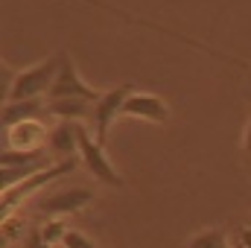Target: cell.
Masks as SVG:
<instances>
[{"label":"cell","mask_w":251,"mask_h":248,"mask_svg":"<svg viewBox=\"0 0 251 248\" xmlns=\"http://www.w3.org/2000/svg\"><path fill=\"white\" fill-rule=\"evenodd\" d=\"M59 64L62 56H53L41 64H32L26 70H21L15 76V85L6 97V102H24V99H41V97H50V88L56 82V73H59Z\"/></svg>","instance_id":"1"},{"label":"cell","mask_w":251,"mask_h":248,"mask_svg":"<svg viewBox=\"0 0 251 248\" xmlns=\"http://www.w3.org/2000/svg\"><path fill=\"white\" fill-rule=\"evenodd\" d=\"M76 167V161H56V164H50L47 170H41V173H35V175H29L26 181H21V184L9 187V190H3V216L6 213H12L21 201H26V198H32L38 190H44V187H50L56 178H62L64 173H70Z\"/></svg>","instance_id":"2"},{"label":"cell","mask_w":251,"mask_h":248,"mask_svg":"<svg viewBox=\"0 0 251 248\" xmlns=\"http://www.w3.org/2000/svg\"><path fill=\"white\" fill-rule=\"evenodd\" d=\"M79 161L85 164V170H88L97 181L111 184V187H123V178H120V173L114 170V164L108 161L105 149L97 143L94 134H88V128L82 123H79Z\"/></svg>","instance_id":"3"},{"label":"cell","mask_w":251,"mask_h":248,"mask_svg":"<svg viewBox=\"0 0 251 248\" xmlns=\"http://www.w3.org/2000/svg\"><path fill=\"white\" fill-rule=\"evenodd\" d=\"M53 164L50 155L44 152H12V149H3V158H0V170H3V190L26 181L29 175L47 170Z\"/></svg>","instance_id":"4"},{"label":"cell","mask_w":251,"mask_h":248,"mask_svg":"<svg viewBox=\"0 0 251 248\" xmlns=\"http://www.w3.org/2000/svg\"><path fill=\"white\" fill-rule=\"evenodd\" d=\"M128 91H131L128 85H117V88L105 91V94L94 102V117H91V123H94V137H97L100 146H105L114 120L123 117V102H126V97H128Z\"/></svg>","instance_id":"5"},{"label":"cell","mask_w":251,"mask_h":248,"mask_svg":"<svg viewBox=\"0 0 251 248\" xmlns=\"http://www.w3.org/2000/svg\"><path fill=\"white\" fill-rule=\"evenodd\" d=\"M102 94H97L76 70L73 59L64 53L62 64H59V73H56V82L50 88V99H88V102H97Z\"/></svg>","instance_id":"6"},{"label":"cell","mask_w":251,"mask_h":248,"mask_svg":"<svg viewBox=\"0 0 251 248\" xmlns=\"http://www.w3.org/2000/svg\"><path fill=\"white\" fill-rule=\"evenodd\" d=\"M94 201V193L85 190V187H70V190H59L53 196H44L38 198L35 204V213L41 216H50V219H64L70 213H79L82 207H88Z\"/></svg>","instance_id":"7"},{"label":"cell","mask_w":251,"mask_h":248,"mask_svg":"<svg viewBox=\"0 0 251 248\" xmlns=\"http://www.w3.org/2000/svg\"><path fill=\"white\" fill-rule=\"evenodd\" d=\"M3 137H6V149L12 152H41L47 149L50 128L35 117V120H21V123L6 125Z\"/></svg>","instance_id":"8"},{"label":"cell","mask_w":251,"mask_h":248,"mask_svg":"<svg viewBox=\"0 0 251 248\" xmlns=\"http://www.w3.org/2000/svg\"><path fill=\"white\" fill-rule=\"evenodd\" d=\"M123 117H134V120H146V123H167L170 120V105L146 91H128L123 102Z\"/></svg>","instance_id":"9"},{"label":"cell","mask_w":251,"mask_h":248,"mask_svg":"<svg viewBox=\"0 0 251 248\" xmlns=\"http://www.w3.org/2000/svg\"><path fill=\"white\" fill-rule=\"evenodd\" d=\"M47 155L53 161H73V158H79V123L59 120L53 125L50 137H47Z\"/></svg>","instance_id":"10"},{"label":"cell","mask_w":251,"mask_h":248,"mask_svg":"<svg viewBox=\"0 0 251 248\" xmlns=\"http://www.w3.org/2000/svg\"><path fill=\"white\" fill-rule=\"evenodd\" d=\"M47 114H53L56 120L82 123V120L94 117V102H88V99H47Z\"/></svg>","instance_id":"11"},{"label":"cell","mask_w":251,"mask_h":248,"mask_svg":"<svg viewBox=\"0 0 251 248\" xmlns=\"http://www.w3.org/2000/svg\"><path fill=\"white\" fill-rule=\"evenodd\" d=\"M41 114H47V102L41 99H24V102H3V128L21 120H41Z\"/></svg>","instance_id":"12"},{"label":"cell","mask_w":251,"mask_h":248,"mask_svg":"<svg viewBox=\"0 0 251 248\" xmlns=\"http://www.w3.org/2000/svg\"><path fill=\"white\" fill-rule=\"evenodd\" d=\"M187 248H234L231 237L219 228H207V231H199L187 240Z\"/></svg>","instance_id":"13"},{"label":"cell","mask_w":251,"mask_h":248,"mask_svg":"<svg viewBox=\"0 0 251 248\" xmlns=\"http://www.w3.org/2000/svg\"><path fill=\"white\" fill-rule=\"evenodd\" d=\"M38 231H41V237H44L47 246H62L64 234H67L70 228H64V219H50V222H44Z\"/></svg>","instance_id":"14"},{"label":"cell","mask_w":251,"mask_h":248,"mask_svg":"<svg viewBox=\"0 0 251 248\" xmlns=\"http://www.w3.org/2000/svg\"><path fill=\"white\" fill-rule=\"evenodd\" d=\"M21 231H24V219L6 213V216H3V243L9 246V243L15 240V234H21Z\"/></svg>","instance_id":"15"},{"label":"cell","mask_w":251,"mask_h":248,"mask_svg":"<svg viewBox=\"0 0 251 248\" xmlns=\"http://www.w3.org/2000/svg\"><path fill=\"white\" fill-rule=\"evenodd\" d=\"M62 248H97V243L88 234H82V231H67Z\"/></svg>","instance_id":"16"},{"label":"cell","mask_w":251,"mask_h":248,"mask_svg":"<svg viewBox=\"0 0 251 248\" xmlns=\"http://www.w3.org/2000/svg\"><path fill=\"white\" fill-rule=\"evenodd\" d=\"M234 248H251V222H243L234 234H231Z\"/></svg>","instance_id":"17"},{"label":"cell","mask_w":251,"mask_h":248,"mask_svg":"<svg viewBox=\"0 0 251 248\" xmlns=\"http://www.w3.org/2000/svg\"><path fill=\"white\" fill-rule=\"evenodd\" d=\"M24 248H53V246H47V243H44V237H41V231L35 228V231H29L26 246H24Z\"/></svg>","instance_id":"18"},{"label":"cell","mask_w":251,"mask_h":248,"mask_svg":"<svg viewBox=\"0 0 251 248\" xmlns=\"http://www.w3.org/2000/svg\"><path fill=\"white\" fill-rule=\"evenodd\" d=\"M243 149H246V155L251 158V117H249V125H246V134H243Z\"/></svg>","instance_id":"19"},{"label":"cell","mask_w":251,"mask_h":248,"mask_svg":"<svg viewBox=\"0 0 251 248\" xmlns=\"http://www.w3.org/2000/svg\"><path fill=\"white\" fill-rule=\"evenodd\" d=\"M9 248H12V246H9Z\"/></svg>","instance_id":"20"}]
</instances>
